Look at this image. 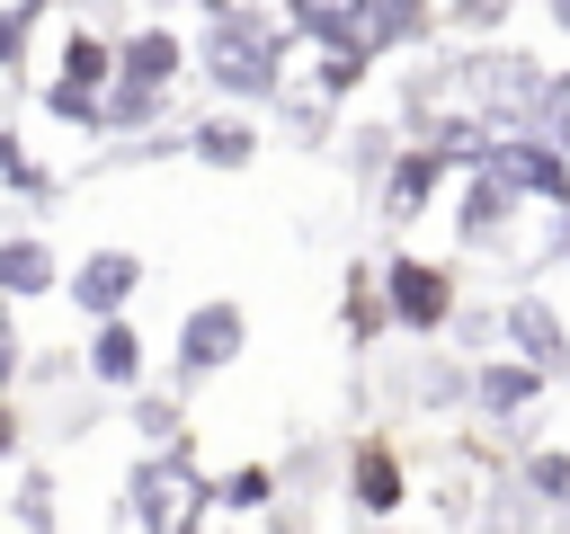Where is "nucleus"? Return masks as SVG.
<instances>
[{"mask_svg":"<svg viewBox=\"0 0 570 534\" xmlns=\"http://www.w3.org/2000/svg\"><path fill=\"white\" fill-rule=\"evenodd\" d=\"M214 80H223V89H276L267 27H258V18H223V27H214Z\"/></svg>","mask_w":570,"mask_h":534,"instance_id":"1","label":"nucleus"},{"mask_svg":"<svg viewBox=\"0 0 570 534\" xmlns=\"http://www.w3.org/2000/svg\"><path fill=\"white\" fill-rule=\"evenodd\" d=\"M490 169H499L508 187H534V196H570V169H561L552 151H534V142H499V151H490Z\"/></svg>","mask_w":570,"mask_h":534,"instance_id":"2","label":"nucleus"},{"mask_svg":"<svg viewBox=\"0 0 570 534\" xmlns=\"http://www.w3.org/2000/svg\"><path fill=\"white\" fill-rule=\"evenodd\" d=\"M392 312H401V320H419V329H428V320H445V276H436V267H419V258H401V267H392Z\"/></svg>","mask_w":570,"mask_h":534,"instance_id":"3","label":"nucleus"},{"mask_svg":"<svg viewBox=\"0 0 570 534\" xmlns=\"http://www.w3.org/2000/svg\"><path fill=\"white\" fill-rule=\"evenodd\" d=\"M232 347H240V312H232V303H205V312L187 320V347H178V356L205 374V365H223Z\"/></svg>","mask_w":570,"mask_h":534,"instance_id":"4","label":"nucleus"},{"mask_svg":"<svg viewBox=\"0 0 570 534\" xmlns=\"http://www.w3.org/2000/svg\"><path fill=\"white\" fill-rule=\"evenodd\" d=\"M134 276H142V267H134V258H116V249H98V258H89V267H80V285H71V294H80V303H89V312H116V303H125V294H134Z\"/></svg>","mask_w":570,"mask_h":534,"instance_id":"5","label":"nucleus"},{"mask_svg":"<svg viewBox=\"0 0 570 534\" xmlns=\"http://www.w3.org/2000/svg\"><path fill=\"white\" fill-rule=\"evenodd\" d=\"M178 507H187V472H178V463H160V472H142V481H134V516H151V525H160V516H178Z\"/></svg>","mask_w":570,"mask_h":534,"instance_id":"6","label":"nucleus"},{"mask_svg":"<svg viewBox=\"0 0 570 534\" xmlns=\"http://www.w3.org/2000/svg\"><path fill=\"white\" fill-rule=\"evenodd\" d=\"M436 160H445V151L428 142V151H410V160L392 169V214H419V205H428V187H436Z\"/></svg>","mask_w":570,"mask_h":534,"instance_id":"7","label":"nucleus"},{"mask_svg":"<svg viewBox=\"0 0 570 534\" xmlns=\"http://www.w3.org/2000/svg\"><path fill=\"white\" fill-rule=\"evenodd\" d=\"M508 338H517L534 365H552V356H561V329H552V312H543V303H517V312H508Z\"/></svg>","mask_w":570,"mask_h":534,"instance_id":"8","label":"nucleus"},{"mask_svg":"<svg viewBox=\"0 0 570 534\" xmlns=\"http://www.w3.org/2000/svg\"><path fill=\"white\" fill-rule=\"evenodd\" d=\"M89 365H98L107 383H125V374L142 365V338H134V329H98V347H89Z\"/></svg>","mask_w":570,"mask_h":534,"instance_id":"9","label":"nucleus"},{"mask_svg":"<svg viewBox=\"0 0 570 534\" xmlns=\"http://www.w3.org/2000/svg\"><path fill=\"white\" fill-rule=\"evenodd\" d=\"M499 214H508V178H499V169H490V178H481V187H472V205H463V231H472V240H481V231H490V222H499Z\"/></svg>","mask_w":570,"mask_h":534,"instance_id":"10","label":"nucleus"},{"mask_svg":"<svg viewBox=\"0 0 570 534\" xmlns=\"http://www.w3.org/2000/svg\"><path fill=\"white\" fill-rule=\"evenodd\" d=\"M356 498H365V507H392V498H401V490H392V454H374V445L356 454Z\"/></svg>","mask_w":570,"mask_h":534,"instance_id":"11","label":"nucleus"},{"mask_svg":"<svg viewBox=\"0 0 570 534\" xmlns=\"http://www.w3.org/2000/svg\"><path fill=\"white\" fill-rule=\"evenodd\" d=\"M525 392H534V374H525V365H490V374H481V400H490V409H517Z\"/></svg>","mask_w":570,"mask_h":534,"instance_id":"12","label":"nucleus"},{"mask_svg":"<svg viewBox=\"0 0 570 534\" xmlns=\"http://www.w3.org/2000/svg\"><path fill=\"white\" fill-rule=\"evenodd\" d=\"M0 267H9V294H36V285H45V249H36V240H9Z\"/></svg>","mask_w":570,"mask_h":534,"instance_id":"13","label":"nucleus"},{"mask_svg":"<svg viewBox=\"0 0 570 534\" xmlns=\"http://www.w3.org/2000/svg\"><path fill=\"white\" fill-rule=\"evenodd\" d=\"M196 151H205V160H249V125H205Z\"/></svg>","mask_w":570,"mask_h":534,"instance_id":"14","label":"nucleus"},{"mask_svg":"<svg viewBox=\"0 0 570 534\" xmlns=\"http://www.w3.org/2000/svg\"><path fill=\"white\" fill-rule=\"evenodd\" d=\"M419 27V0H374V44L383 36H410Z\"/></svg>","mask_w":570,"mask_h":534,"instance_id":"15","label":"nucleus"},{"mask_svg":"<svg viewBox=\"0 0 570 534\" xmlns=\"http://www.w3.org/2000/svg\"><path fill=\"white\" fill-rule=\"evenodd\" d=\"M534 490H543V498H570V463H561V454H534Z\"/></svg>","mask_w":570,"mask_h":534,"instance_id":"16","label":"nucleus"},{"mask_svg":"<svg viewBox=\"0 0 570 534\" xmlns=\"http://www.w3.org/2000/svg\"><path fill=\"white\" fill-rule=\"evenodd\" d=\"M463 9H472V18H490V9H508V0H463Z\"/></svg>","mask_w":570,"mask_h":534,"instance_id":"17","label":"nucleus"},{"mask_svg":"<svg viewBox=\"0 0 570 534\" xmlns=\"http://www.w3.org/2000/svg\"><path fill=\"white\" fill-rule=\"evenodd\" d=\"M552 18H561V27H570V0H552Z\"/></svg>","mask_w":570,"mask_h":534,"instance_id":"18","label":"nucleus"},{"mask_svg":"<svg viewBox=\"0 0 570 534\" xmlns=\"http://www.w3.org/2000/svg\"><path fill=\"white\" fill-rule=\"evenodd\" d=\"M205 9H214V0H205Z\"/></svg>","mask_w":570,"mask_h":534,"instance_id":"19","label":"nucleus"}]
</instances>
